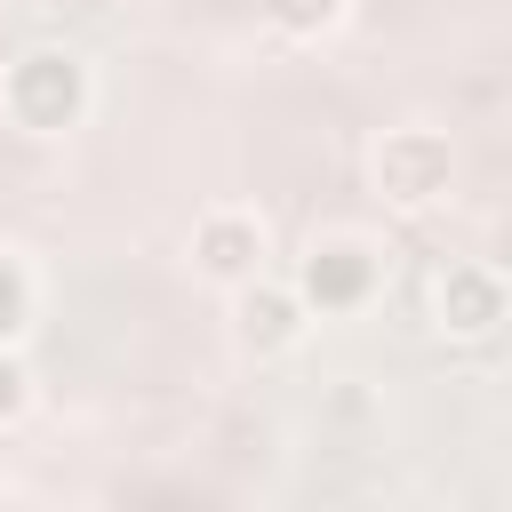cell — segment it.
Segmentation results:
<instances>
[{"label": "cell", "mask_w": 512, "mask_h": 512, "mask_svg": "<svg viewBox=\"0 0 512 512\" xmlns=\"http://www.w3.org/2000/svg\"><path fill=\"white\" fill-rule=\"evenodd\" d=\"M376 184H384L392 200H432V192L448 184V144H440V136H424V128L392 136V144L376 152Z\"/></svg>", "instance_id": "obj_1"}, {"label": "cell", "mask_w": 512, "mask_h": 512, "mask_svg": "<svg viewBox=\"0 0 512 512\" xmlns=\"http://www.w3.org/2000/svg\"><path fill=\"white\" fill-rule=\"evenodd\" d=\"M200 272H216V280H256V272H264V224H248V216H208V224H200Z\"/></svg>", "instance_id": "obj_2"}, {"label": "cell", "mask_w": 512, "mask_h": 512, "mask_svg": "<svg viewBox=\"0 0 512 512\" xmlns=\"http://www.w3.org/2000/svg\"><path fill=\"white\" fill-rule=\"evenodd\" d=\"M440 312H448V328L480 336V328H496L504 296H496V280H488V272H456V280H440Z\"/></svg>", "instance_id": "obj_3"}, {"label": "cell", "mask_w": 512, "mask_h": 512, "mask_svg": "<svg viewBox=\"0 0 512 512\" xmlns=\"http://www.w3.org/2000/svg\"><path fill=\"white\" fill-rule=\"evenodd\" d=\"M368 248H352V240H336V248H312V296H360V280H368V264H360Z\"/></svg>", "instance_id": "obj_4"}, {"label": "cell", "mask_w": 512, "mask_h": 512, "mask_svg": "<svg viewBox=\"0 0 512 512\" xmlns=\"http://www.w3.org/2000/svg\"><path fill=\"white\" fill-rule=\"evenodd\" d=\"M288 336H296V304L288 296H264V304L248 296V344H288Z\"/></svg>", "instance_id": "obj_5"}, {"label": "cell", "mask_w": 512, "mask_h": 512, "mask_svg": "<svg viewBox=\"0 0 512 512\" xmlns=\"http://www.w3.org/2000/svg\"><path fill=\"white\" fill-rule=\"evenodd\" d=\"M272 8V24H288V32H320L328 16H336V0H264Z\"/></svg>", "instance_id": "obj_6"}, {"label": "cell", "mask_w": 512, "mask_h": 512, "mask_svg": "<svg viewBox=\"0 0 512 512\" xmlns=\"http://www.w3.org/2000/svg\"><path fill=\"white\" fill-rule=\"evenodd\" d=\"M16 408H24V368L0 360V416H16Z\"/></svg>", "instance_id": "obj_7"}]
</instances>
